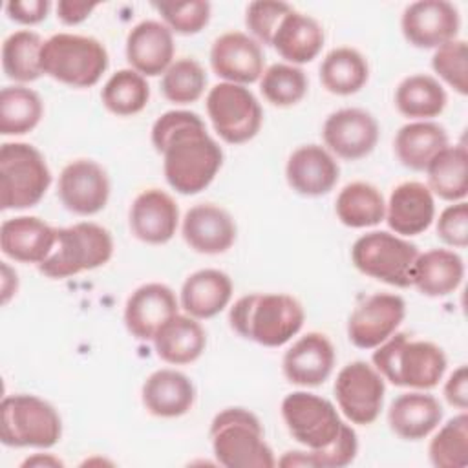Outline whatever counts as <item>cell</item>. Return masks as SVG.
Segmentation results:
<instances>
[{
    "label": "cell",
    "instance_id": "603a6c76",
    "mask_svg": "<svg viewBox=\"0 0 468 468\" xmlns=\"http://www.w3.org/2000/svg\"><path fill=\"white\" fill-rule=\"evenodd\" d=\"M174 33L159 20L135 24L126 37V60L143 77H157L174 62Z\"/></svg>",
    "mask_w": 468,
    "mask_h": 468
},
{
    "label": "cell",
    "instance_id": "5bb4252c",
    "mask_svg": "<svg viewBox=\"0 0 468 468\" xmlns=\"http://www.w3.org/2000/svg\"><path fill=\"white\" fill-rule=\"evenodd\" d=\"M377 119L362 108H340L327 115L322 126L324 144L331 154L346 161L369 155L378 143Z\"/></svg>",
    "mask_w": 468,
    "mask_h": 468
},
{
    "label": "cell",
    "instance_id": "6da1fadb",
    "mask_svg": "<svg viewBox=\"0 0 468 468\" xmlns=\"http://www.w3.org/2000/svg\"><path fill=\"white\" fill-rule=\"evenodd\" d=\"M152 144L163 155L166 183L183 196L205 190L223 165V150L196 112H165L152 126Z\"/></svg>",
    "mask_w": 468,
    "mask_h": 468
},
{
    "label": "cell",
    "instance_id": "db71d44e",
    "mask_svg": "<svg viewBox=\"0 0 468 468\" xmlns=\"http://www.w3.org/2000/svg\"><path fill=\"white\" fill-rule=\"evenodd\" d=\"M22 466H64V463H62L60 459L49 455V453H46V455L37 453V455H33V457H27V459L22 463Z\"/></svg>",
    "mask_w": 468,
    "mask_h": 468
},
{
    "label": "cell",
    "instance_id": "60d3db41",
    "mask_svg": "<svg viewBox=\"0 0 468 468\" xmlns=\"http://www.w3.org/2000/svg\"><path fill=\"white\" fill-rule=\"evenodd\" d=\"M309 88L307 75L302 68L276 62L263 69L260 77V91L267 102L278 108H289L298 104Z\"/></svg>",
    "mask_w": 468,
    "mask_h": 468
},
{
    "label": "cell",
    "instance_id": "7bdbcfd3",
    "mask_svg": "<svg viewBox=\"0 0 468 468\" xmlns=\"http://www.w3.org/2000/svg\"><path fill=\"white\" fill-rule=\"evenodd\" d=\"M152 7L161 15L163 24L179 35H196L210 20L212 5L205 0L190 2H154Z\"/></svg>",
    "mask_w": 468,
    "mask_h": 468
},
{
    "label": "cell",
    "instance_id": "b9f144b4",
    "mask_svg": "<svg viewBox=\"0 0 468 468\" xmlns=\"http://www.w3.org/2000/svg\"><path fill=\"white\" fill-rule=\"evenodd\" d=\"M207 88L205 68L190 57L174 60L161 77V91L166 101L176 104L196 102Z\"/></svg>",
    "mask_w": 468,
    "mask_h": 468
},
{
    "label": "cell",
    "instance_id": "52a82bcc",
    "mask_svg": "<svg viewBox=\"0 0 468 468\" xmlns=\"http://www.w3.org/2000/svg\"><path fill=\"white\" fill-rule=\"evenodd\" d=\"M62 437V419L53 404L29 395H7L0 402V441L9 448H51Z\"/></svg>",
    "mask_w": 468,
    "mask_h": 468
},
{
    "label": "cell",
    "instance_id": "83f0119b",
    "mask_svg": "<svg viewBox=\"0 0 468 468\" xmlns=\"http://www.w3.org/2000/svg\"><path fill=\"white\" fill-rule=\"evenodd\" d=\"M441 420V402L420 389L399 395L388 410V424L391 431L404 441H420L428 437Z\"/></svg>",
    "mask_w": 468,
    "mask_h": 468
},
{
    "label": "cell",
    "instance_id": "e0dca14e",
    "mask_svg": "<svg viewBox=\"0 0 468 468\" xmlns=\"http://www.w3.org/2000/svg\"><path fill=\"white\" fill-rule=\"evenodd\" d=\"M210 66L225 82L247 86L263 75L265 57L260 42L250 35L227 31L212 42Z\"/></svg>",
    "mask_w": 468,
    "mask_h": 468
},
{
    "label": "cell",
    "instance_id": "484cf974",
    "mask_svg": "<svg viewBox=\"0 0 468 468\" xmlns=\"http://www.w3.org/2000/svg\"><path fill=\"white\" fill-rule=\"evenodd\" d=\"M141 400L154 417L174 419L192 410L196 388L185 373L165 367L146 377L141 388Z\"/></svg>",
    "mask_w": 468,
    "mask_h": 468
},
{
    "label": "cell",
    "instance_id": "30bf717a",
    "mask_svg": "<svg viewBox=\"0 0 468 468\" xmlns=\"http://www.w3.org/2000/svg\"><path fill=\"white\" fill-rule=\"evenodd\" d=\"M280 410L289 435L307 450L329 448L346 426L331 400L309 391L289 393Z\"/></svg>",
    "mask_w": 468,
    "mask_h": 468
},
{
    "label": "cell",
    "instance_id": "9c48e42d",
    "mask_svg": "<svg viewBox=\"0 0 468 468\" xmlns=\"http://www.w3.org/2000/svg\"><path fill=\"white\" fill-rule=\"evenodd\" d=\"M417 256L415 243L386 230L367 232L351 247V261L356 271L400 289L411 285V269Z\"/></svg>",
    "mask_w": 468,
    "mask_h": 468
},
{
    "label": "cell",
    "instance_id": "e575fe53",
    "mask_svg": "<svg viewBox=\"0 0 468 468\" xmlns=\"http://www.w3.org/2000/svg\"><path fill=\"white\" fill-rule=\"evenodd\" d=\"M428 188L444 201H464L468 194V152L464 144L441 150L426 166Z\"/></svg>",
    "mask_w": 468,
    "mask_h": 468
},
{
    "label": "cell",
    "instance_id": "ffe728a7",
    "mask_svg": "<svg viewBox=\"0 0 468 468\" xmlns=\"http://www.w3.org/2000/svg\"><path fill=\"white\" fill-rule=\"evenodd\" d=\"M132 234L150 245L170 241L179 225V207L170 194L161 188H148L137 194L128 212Z\"/></svg>",
    "mask_w": 468,
    "mask_h": 468
},
{
    "label": "cell",
    "instance_id": "9a60e30c",
    "mask_svg": "<svg viewBox=\"0 0 468 468\" xmlns=\"http://www.w3.org/2000/svg\"><path fill=\"white\" fill-rule=\"evenodd\" d=\"M461 27L457 7L446 0H419L402 11L400 29L404 38L420 49H437L455 40Z\"/></svg>",
    "mask_w": 468,
    "mask_h": 468
},
{
    "label": "cell",
    "instance_id": "f907efd6",
    "mask_svg": "<svg viewBox=\"0 0 468 468\" xmlns=\"http://www.w3.org/2000/svg\"><path fill=\"white\" fill-rule=\"evenodd\" d=\"M97 7L95 2H73V0H60L57 4V18L66 26H77L84 22L93 9Z\"/></svg>",
    "mask_w": 468,
    "mask_h": 468
},
{
    "label": "cell",
    "instance_id": "c3c4849f",
    "mask_svg": "<svg viewBox=\"0 0 468 468\" xmlns=\"http://www.w3.org/2000/svg\"><path fill=\"white\" fill-rule=\"evenodd\" d=\"M51 9L49 0H11L5 4V13L11 20L24 26H35L46 20Z\"/></svg>",
    "mask_w": 468,
    "mask_h": 468
},
{
    "label": "cell",
    "instance_id": "cb8c5ba5",
    "mask_svg": "<svg viewBox=\"0 0 468 468\" xmlns=\"http://www.w3.org/2000/svg\"><path fill=\"white\" fill-rule=\"evenodd\" d=\"M397 236H417L435 219V199L428 185L404 181L391 190L386 203V218Z\"/></svg>",
    "mask_w": 468,
    "mask_h": 468
},
{
    "label": "cell",
    "instance_id": "ac0fdd59",
    "mask_svg": "<svg viewBox=\"0 0 468 468\" xmlns=\"http://www.w3.org/2000/svg\"><path fill=\"white\" fill-rule=\"evenodd\" d=\"M176 292L159 282L139 285L126 300L124 325L137 340H154L165 322L179 313Z\"/></svg>",
    "mask_w": 468,
    "mask_h": 468
},
{
    "label": "cell",
    "instance_id": "ba28073f",
    "mask_svg": "<svg viewBox=\"0 0 468 468\" xmlns=\"http://www.w3.org/2000/svg\"><path fill=\"white\" fill-rule=\"evenodd\" d=\"M51 185V170L33 144L4 143L0 146V208L35 207Z\"/></svg>",
    "mask_w": 468,
    "mask_h": 468
},
{
    "label": "cell",
    "instance_id": "7dc6e473",
    "mask_svg": "<svg viewBox=\"0 0 468 468\" xmlns=\"http://www.w3.org/2000/svg\"><path fill=\"white\" fill-rule=\"evenodd\" d=\"M314 468H344L351 464L358 453L356 431L346 424L338 439L325 450H309Z\"/></svg>",
    "mask_w": 468,
    "mask_h": 468
},
{
    "label": "cell",
    "instance_id": "7c38bea8",
    "mask_svg": "<svg viewBox=\"0 0 468 468\" xmlns=\"http://www.w3.org/2000/svg\"><path fill=\"white\" fill-rule=\"evenodd\" d=\"M333 391L346 419L353 424L367 426L382 411L386 382L375 366L366 360H355L338 371Z\"/></svg>",
    "mask_w": 468,
    "mask_h": 468
},
{
    "label": "cell",
    "instance_id": "f35d334b",
    "mask_svg": "<svg viewBox=\"0 0 468 468\" xmlns=\"http://www.w3.org/2000/svg\"><path fill=\"white\" fill-rule=\"evenodd\" d=\"M101 101L104 108L119 117H130L143 112L150 101L146 77L132 68L115 71L102 86Z\"/></svg>",
    "mask_w": 468,
    "mask_h": 468
},
{
    "label": "cell",
    "instance_id": "f5cc1de1",
    "mask_svg": "<svg viewBox=\"0 0 468 468\" xmlns=\"http://www.w3.org/2000/svg\"><path fill=\"white\" fill-rule=\"evenodd\" d=\"M18 278L16 272L9 269L7 263H2V303H7L13 294H16Z\"/></svg>",
    "mask_w": 468,
    "mask_h": 468
},
{
    "label": "cell",
    "instance_id": "d6986e66",
    "mask_svg": "<svg viewBox=\"0 0 468 468\" xmlns=\"http://www.w3.org/2000/svg\"><path fill=\"white\" fill-rule=\"evenodd\" d=\"M336 353L333 342L318 331L300 336L283 355V377L302 388H316L324 384L335 367Z\"/></svg>",
    "mask_w": 468,
    "mask_h": 468
},
{
    "label": "cell",
    "instance_id": "5b68a950",
    "mask_svg": "<svg viewBox=\"0 0 468 468\" xmlns=\"http://www.w3.org/2000/svg\"><path fill=\"white\" fill-rule=\"evenodd\" d=\"M110 57L101 40L77 33H57L44 40L42 73L73 88L97 84L108 69Z\"/></svg>",
    "mask_w": 468,
    "mask_h": 468
},
{
    "label": "cell",
    "instance_id": "d4e9b609",
    "mask_svg": "<svg viewBox=\"0 0 468 468\" xmlns=\"http://www.w3.org/2000/svg\"><path fill=\"white\" fill-rule=\"evenodd\" d=\"M55 241L57 229L37 216L9 218L0 227L2 252L20 263H42Z\"/></svg>",
    "mask_w": 468,
    "mask_h": 468
},
{
    "label": "cell",
    "instance_id": "8fae6325",
    "mask_svg": "<svg viewBox=\"0 0 468 468\" xmlns=\"http://www.w3.org/2000/svg\"><path fill=\"white\" fill-rule=\"evenodd\" d=\"M207 113L216 133L229 144H243L256 137L263 110L254 93L232 82H219L207 93Z\"/></svg>",
    "mask_w": 468,
    "mask_h": 468
},
{
    "label": "cell",
    "instance_id": "7402d4cb",
    "mask_svg": "<svg viewBox=\"0 0 468 468\" xmlns=\"http://www.w3.org/2000/svg\"><path fill=\"white\" fill-rule=\"evenodd\" d=\"M340 166L335 155L320 144L298 146L287 159L285 179L289 186L307 197H318L335 188Z\"/></svg>",
    "mask_w": 468,
    "mask_h": 468
},
{
    "label": "cell",
    "instance_id": "277c9868",
    "mask_svg": "<svg viewBox=\"0 0 468 468\" xmlns=\"http://www.w3.org/2000/svg\"><path fill=\"white\" fill-rule=\"evenodd\" d=\"M216 461L227 468H272L274 453L260 419L245 408H227L210 422Z\"/></svg>",
    "mask_w": 468,
    "mask_h": 468
},
{
    "label": "cell",
    "instance_id": "4fadbf2b",
    "mask_svg": "<svg viewBox=\"0 0 468 468\" xmlns=\"http://www.w3.org/2000/svg\"><path fill=\"white\" fill-rule=\"evenodd\" d=\"M406 302L399 294L377 292L362 300L347 320V338L360 349H375L402 324Z\"/></svg>",
    "mask_w": 468,
    "mask_h": 468
},
{
    "label": "cell",
    "instance_id": "681fc988",
    "mask_svg": "<svg viewBox=\"0 0 468 468\" xmlns=\"http://www.w3.org/2000/svg\"><path fill=\"white\" fill-rule=\"evenodd\" d=\"M444 399L450 406L466 411L468 408V369L466 366H459L444 384Z\"/></svg>",
    "mask_w": 468,
    "mask_h": 468
},
{
    "label": "cell",
    "instance_id": "ee69618b",
    "mask_svg": "<svg viewBox=\"0 0 468 468\" xmlns=\"http://www.w3.org/2000/svg\"><path fill=\"white\" fill-rule=\"evenodd\" d=\"M433 71L459 95L468 93V46L455 38L439 46L431 57Z\"/></svg>",
    "mask_w": 468,
    "mask_h": 468
},
{
    "label": "cell",
    "instance_id": "d590c367",
    "mask_svg": "<svg viewBox=\"0 0 468 468\" xmlns=\"http://www.w3.org/2000/svg\"><path fill=\"white\" fill-rule=\"evenodd\" d=\"M335 212L340 223L346 227H375L386 218V201L375 185L366 181H353L338 192Z\"/></svg>",
    "mask_w": 468,
    "mask_h": 468
},
{
    "label": "cell",
    "instance_id": "8992f818",
    "mask_svg": "<svg viewBox=\"0 0 468 468\" xmlns=\"http://www.w3.org/2000/svg\"><path fill=\"white\" fill-rule=\"evenodd\" d=\"M113 256V238L108 229L80 221L57 229V241L38 271L51 280H64L106 265Z\"/></svg>",
    "mask_w": 468,
    "mask_h": 468
},
{
    "label": "cell",
    "instance_id": "ab89813d",
    "mask_svg": "<svg viewBox=\"0 0 468 468\" xmlns=\"http://www.w3.org/2000/svg\"><path fill=\"white\" fill-rule=\"evenodd\" d=\"M430 463L437 468H463L468 464V415H459L446 420L433 435L428 446Z\"/></svg>",
    "mask_w": 468,
    "mask_h": 468
},
{
    "label": "cell",
    "instance_id": "2e32d148",
    "mask_svg": "<svg viewBox=\"0 0 468 468\" xmlns=\"http://www.w3.org/2000/svg\"><path fill=\"white\" fill-rule=\"evenodd\" d=\"M60 203L73 214L93 216L110 199V177L93 159H75L68 163L57 185Z\"/></svg>",
    "mask_w": 468,
    "mask_h": 468
},
{
    "label": "cell",
    "instance_id": "3957f363",
    "mask_svg": "<svg viewBox=\"0 0 468 468\" xmlns=\"http://www.w3.org/2000/svg\"><path fill=\"white\" fill-rule=\"evenodd\" d=\"M371 362L393 386L420 391L435 388L448 366L442 347L430 340H415L408 333H393L375 347Z\"/></svg>",
    "mask_w": 468,
    "mask_h": 468
},
{
    "label": "cell",
    "instance_id": "8d00e7d4",
    "mask_svg": "<svg viewBox=\"0 0 468 468\" xmlns=\"http://www.w3.org/2000/svg\"><path fill=\"white\" fill-rule=\"evenodd\" d=\"M44 40L38 33L20 29L11 33L2 44V69L7 79L26 84L40 79V51Z\"/></svg>",
    "mask_w": 468,
    "mask_h": 468
},
{
    "label": "cell",
    "instance_id": "4dcf8cb0",
    "mask_svg": "<svg viewBox=\"0 0 468 468\" xmlns=\"http://www.w3.org/2000/svg\"><path fill=\"white\" fill-rule=\"evenodd\" d=\"M157 356L172 366L196 362L207 347V333L203 325L190 314H176L161 325L154 336Z\"/></svg>",
    "mask_w": 468,
    "mask_h": 468
},
{
    "label": "cell",
    "instance_id": "44dd1931",
    "mask_svg": "<svg viewBox=\"0 0 468 468\" xmlns=\"http://www.w3.org/2000/svg\"><path fill=\"white\" fill-rule=\"evenodd\" d=\"M181 234L192 250L212 256L223 254L234 245L238 229L225 208L214 203H199L186 210Z\"/></svg>",
    "mask_w": 468,
    "mask_h": 468
},
{
    "label": "cell",
    "instance_id": "1f68e13d",
    "mask_svg": "<svg viewBox=\"0 0 468 468\" xmlns=\"http://www.w3.org/2000/svg\"><path fill=\"white\" fill-rule=\"evenodd\" d=\"M448 146L446 130L433 121H413L399 128L393 150L402 166L422 172L430 161Z\"/></svg>",
    "mask_w": 468,
    "mask_h": 468
},
{
    "label": "cell",
    "instance_id": "f1b7e54d",
    "mask_svg": "<svg viewBox=\"0 0 468 468\" xmlns=\"http://www.w3.org/2000/svg\"><path fill=\"white\" fill-rule=\"evenodd\" d=\"M324 27L305 13L291 9L280 22L271 46L287 64H307L318 57L324 48Z\"/></svg>",
    "mask_w": 468,
    "mask_h": 468
},
{
    "label": "cell",
    "instance_id": "836d02e7",
    "mask_svg": "<svg viewBox=\"0 0 468 468\" xmlns=\"http://www.w3.org/2000/svg\"><path fill=\"white\" fill-rule=\"evenodd\" d=\"M446 102L448 95L442 84L426 73L402 79L395 90V106L408 119L430 121L442 113Z\"/></svg>",
    "mask_w": 468,
    "mask_h": 468
},
{
    "label": "cell",
    "instance_id": "816d5d0a",
    "mask_svg": "<svg viewBox=\"0 0 468 468\" xmlns=\"http://www.w3.org/2000/svg\"><path fill=\"white\" fill-rule=\"evenodd\" d=\"M276 464L280 466H285V468H294V466H307V468H314V461L307 452H302V450H291V452H285L278 461Z\"/></svg>",
    "mask_w": 468,
    "mask_h": 468
},
{
    "label": "cell",
    "instance_id": "74e56055",
    "mask_svg": "<svg viewBox=\"0 0 468 468\" xmlns=\"http://www.w3.org/2000/svg\"><path fill=\"white\" fill-rule=\"evenodd\" d=\"M44 115L40 95L26 86H5L0 91V133L24 135L35 130Z\"/></svg>",
    "mask_w": 468,
    "mask_h": 468
},
{
    "label": "cell",
    "instance_id": "d6a6232c",
    "mask_svg": "<svg viewBox=\"0 0 468 468\" xmlns=\"http://www.w3.org/2000/svg\"><path fill=\"white\" fill-rule=\"evenodd\" d=\"M367 79L366 57L349 46L331 49L320 64V82L333 95H353L366 86Z\"/></svg>",
    "mask_w": 468,
    "mask_h": 468
},
{
    "label": "cell",
    "instance_id": "f546056e",
    "mask_svg": "<svg viewBox=\"0 0 468 468\" xmlns=\"http://www.w3.org/2000/svg\"><path fill=\"white\" fill-rule=\"evenodd\" d=\"M464 278L463 258L450 249L419 252L411 269V285L424 296L441 298L452 294Z\"/></svg>",
    "mask_w": 468,
    "mask_h": 468
},
{
    "label": "cell",
    "instance_id": "f6af8a7d",
    "mask_svg": "<svg viewBox=\"0 0 468 468\" xmlns=\"http://www.w3.org/2000/svg\"><path fill=\"white\" fill-rule=\"evenodd\" d=\"M291 9L292 7L287 2H272V0L250 2L245 9V26L250 31L254 40H258L260 44L271 46L282 18Z\"/></svg>",
    "mask_w": 468,
    "mask_h": 468
},
{
    "label": "cell",
    "instance_id": "7a4b0ae2",
    "mask_svg": "<svg viewBox=\"0 0 468 468\" xmlns=\"http://www.w3.org/2000/svg\"><path fill=\"white\" fill-rule=\"evenodd\" d=\"M230 327L265 347H280L300 333L305 322L302 303L285 292H250L229 311Z\"/></svg>",
    "mask_w": 468,
    "mask_h": 468
},
{
    "label": "cell",
    "instance_id": "4316f807",
    "mask_svg": "<svg viewBox=\"0 0 468 468\" xmlns=\"http://www.w3.org/2000/svg\"><path fill=\"white\" fill-rule=\"evenodd\" d=\"M232 280L219 269H199L181 285L179 305L196 320L219 314L232 298Z\"/></svg>",
    "mask_w": 468,
    "mask_h": 468
},
{
    "label": "cell",
    "instance_id": "bcb514c9",
    "mask_svg": "<svg viewBox=\"0 0 468 468\" xmlns=\"http://www.w3.org/2000/svg\"><path fill=\"white\" fill-rule=\"evenodd\" d=\"M437 236L442 243L464 249L468 245V205L466 201H455L448 205L437 219Z\"/></svg>",
    "mask_w": 468,
    "mask_h": 468
}]
</instances>
